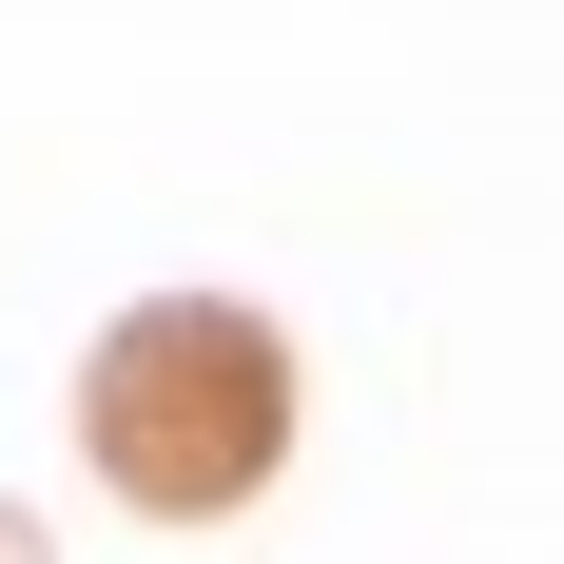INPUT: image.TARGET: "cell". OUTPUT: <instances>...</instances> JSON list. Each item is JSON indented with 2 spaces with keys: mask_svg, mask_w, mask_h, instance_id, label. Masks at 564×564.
<instances>
[{
  "mask_svg": "<svg viewBox=\"0 0 564 564\" xmlns=\"http://www.w3.org/2000/svg\"><path fill=\"white\" fill-rule=\"evenodd\" d=\"M0 564H58V545H40V525H20V507H0Z\"/></svg>",
  "mask_w": 564,
  "mask_h": 564,
  "instance_id": "2",
  "label": "cell"
},
{
  "mask_svg": "<svg viewBox=\"0 0 564 564\" xmlns=\"http://www.w3.org/2000/svg\"><path fill=\"white\" fill-rule=\"evenodd\" d=\"M78 448L137 525H234L292 467V332L234 292H137L78 370Z\"/></svg>",
  "mask_w": 564,
  "mask_h": 564,
  "instance_id": "1",
  "label": "cell"
}]
</instances>
